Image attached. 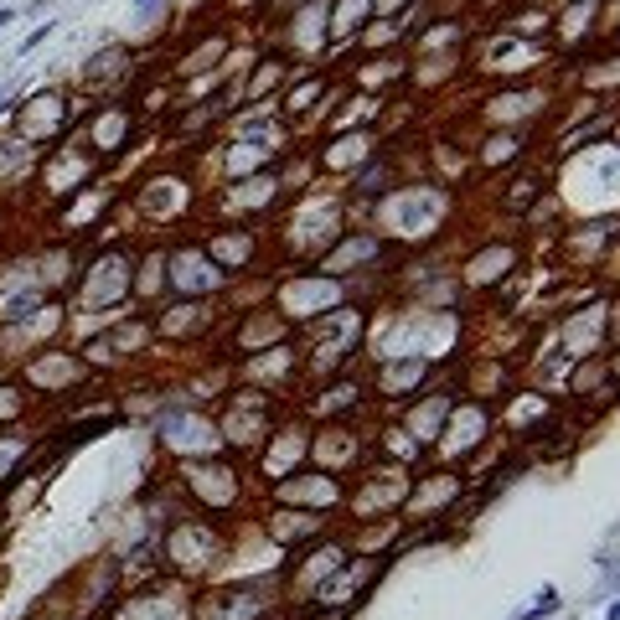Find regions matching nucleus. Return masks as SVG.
<instances>
[{
    "mask_svg": "<svg viewBox=\"0 0 620 620\" xmlns=\"http://www.w3.org/2000/svg\"><path fill=\"white\" fill-rule=\"evenodd\" d=\"M543 615H558V589H543V595H538V605H533V610H527V615H517V620H543Z\"/></svg>",
    "mask_w": 620,
    "mask_h": 620,
    "instance_id": "f257e3e1",
    "label": "nucleus"
}]
</instances>
